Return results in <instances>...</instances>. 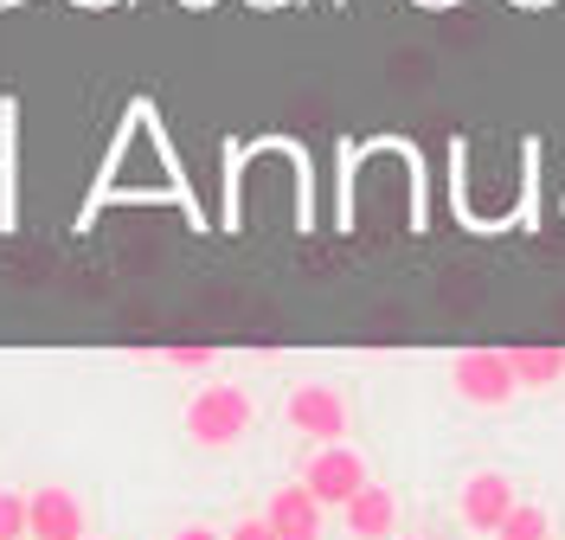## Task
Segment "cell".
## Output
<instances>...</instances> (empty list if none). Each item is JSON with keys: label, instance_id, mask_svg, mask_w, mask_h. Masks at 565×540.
<instances>
[{"label": "cell", "instance_id": "1", "mask_svg": "<svg viewBox=\"0 0 565 540\" xmlns=\"http://www.w3.org/2000/svg\"><path fill=\"white\" fill-rule=\"evenodd\" d=\"M250 419H257V399H250L245 387H232V380L200 387V393L186 399V412H180V425H186V437H193L200 451H232V444L250 432Z\"/></svg>", "mask_w": 565, "mask_h": 540}, {"label": "cell", "instance_id": "2", "mask_svg": "<svg viewBox=\"0 0 565 540\" xmlns=\"http://www.w3.org/2000/svg\"><path fill=\"white\" fill-rule=\"evenodd\" d=\"M450 393L476 412H501L508 399L521 393L514 367H508V348H469V354L450 360Z\"/></svg>", "mask_w": 565, "mask_h": 540}, {"label": "cell", "instance_id": "3", "mask_svg": "<svg viewBox=\"0 0 565 540\" xmlns=\"http://www.w3.org/2000/svg\"><path fill=\"white\" fill-rule=\"evenodd\" d=\"M282 419H289V432L316 437V444H341L348 425H353L348 393H341V387H328V380H302L296 393L282 399Z\"/></svg>", "mask_w": 565, "mask_h": 540}, {"label": "cell", "instance_id": "4", "mask_svg": "<svg viewBox=\"0 0 565 540\" xmlns=\"http://www.w3.org/2000/svg\"><path fill=\"white\" fill-rule=\"evenodd\" d=\"M373 476H366V457L353 451V444H321L316 457L302 464V489L316 496L321 508H341L348 496H360Z\"/></svg>", "mask_w": 565, "mask_h": 540}, {"label": "cell", "instance_id": "5", "mask_svg": "<svg viewBox=\"0 0 565 540\" xmlns=\"http://www.w3.org/2000/svg\"><path fill=\"white\" fill-rule=\"evenodd\" d=\"M514 502H521V496H514V476H508V469H469L462 489H457V521L469 528V534L489 540Z\"/></svg>", "mask_w": 565, "mask_h": 540}, {"label": "cell", "instance_id": "6", "mask_svg": "<svg viewBox=\"0 0 565 540\" xmlns=\"http://www.w3.org/2000/svg\"><path fill=\"white\" fill-rule=\"evenodd\" d=\"M26 534L39 540H84V502L71 489H33L26 496Z\"/></svg>", "mask_w": 565, "mask_h": 540}, {"label": "cell", "instance_id": "7", "mask_svg": "<svg viewBox=\"0 0 565 540\" xmlns=\"http://www.w3.org/2000/svg\"><path fill=\"white\" fill-rule=\"evenodd\" d=\"M321 515H328V508H321L302 483H282L277 496H270V508H264V521L277 528V540H321Z\"/></svg>", "mask_w": 565, "mask_h": 540}, {"label": "cell", "instance_id": "8", "mask_svg": "<svg viewBox=\"0 0 565 540\" xmlns=\"http://www.w3.org/2000/svg\"><path fill=\"white\" fill-rule=\"evenodd\" d=\"M341 515H348V534L353 540H392V534H398V496H392L386 483H366L360 496H348Z\"/></svg>", "mask_w": 565, "mask_h": 540}, {"label": "cell", "instance_id": "9", "mask_svg": "<svg viewBox=\"0 0 565 540\" xmlns=\"http://www.w3.org/2000/svg\"><path fill=\"white\" fill-rule=\"evenodd\" d=\"M508 367L521 380V393H546L565 380V348H546V341H527V348H508Z\"/></svg>", "mask_w": 565, "mask_h": 540}, {"label": "cell", "instance_id": "10", "mask_svg": "<svg viewBox=\"0 0 565 540\" xmlns=\"http://www.w3.org/2000/svg\"><path fill=\"white\" fill-rule=\"evenodd\" d=\"M546 534H553V515H546L540 502H514L489 540H546Z\"/></svg>", "mask_w": 565, "mask_h": 540}, {"label": "cell", "instance_id": "11", "mask_svg": "<svg viewBox=\"0 0 565 540\" xmlns=\"http://www.w3.org/2000/svg\"><path fill=\"white\" fill-rule=\"evenodd\" d=\"M0 540H26V496L0 489Z\"/></svg>", "mask_w": 565, "mask_h": 540}, {"label": "cell", "instance_id": "12", "mask_svg": "<svg viewBox=\"0 0 565 540\" xmlns=\"http://www.w3.org/2000/svg\"><path fill=\"white\" fill-rule=\"evenodd\" d=\"M168 367H180V373H206L212 348H168Z\"/></svg>", "mask_w": 565, "mask_h": 540}, {"label": "cell", "instance_id": "13", "mask_svg": "<svg viewBox=\"0 0 565 540\" xmlns=\"http://www.w3.org/2000/svg\"><path fill=\"white\" fill-rule=\"evenodd\" d=\"M225 540H277V528H270L264 515H250V521H238V528H232Z\"/></svg>", "mask_w": 565, "mask_h": 540}, {"label": "cell", "instance_id": "14", "mask_svg": "<svg viewBox=\"0 0 565 540\" xmlns=\"http://www.w3.org/2000/svg\"><path fill=\"white\" fill-rule=\"evenodd\" d=\"M174 540H225V534H212V528H200V521H186V528H174Z\"/></svg>", "mask_w": 565, "mask_h": 540}, {"label": "cell", "instance_id": "15", "mask_svg": "<svg viewBox=\"0 0 565 540\" xmlns=\"http://www.w3.org/2000/svg\"><path fill=\"white\" fill-rule=\"evenodd\" d=\"M412 540H430V534H412Z\"/></svg>", "mask_w": 565, "mask_h": 540}, {"label": "cell", "instance_id": "16", "mask_svg": "<svg viewBox=\"0 0 565 540\" xmlns=\"http://www.w3.org/2000/svg\"><path fill=\"white\" fill-rule=\"evenodd\" d=\"M26 540H39V534H26Z\"/></svg>", "mask_w": 565, "mask_h": 540}]
</instances>
